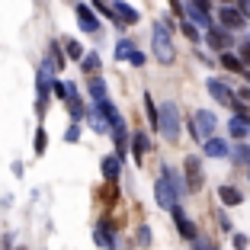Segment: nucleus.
<instances>
[{"label":"nucleus","mask_w":250,"mask_h":250,"mask_svg":"<svg viewBox=\"0 0 250 250\" xmlns=\"http://www.w3.org/2000/svg\"><path fill=\"white\" fill-rule=\"evenodd\" d=\"M157 128L167 135V141L180 138V109H177V103H164L161 106V112H157Z\"/></svg>","instance_id":"f257e3e1"},{"label":"nucleus","mask_w":250,"mask_h":250,"mask_svg":"<svg viewBox=\"0 0 250 250\" xmlns=\"http://www.w3.org/2000/svg\"><path fill=\"white\" fill-rule=\"evenodd\" d=\"M154 58L164 61V64L173 61V42H170L167 26H164V22H157V26H154Z\"/></svg>","instance_id":"f03ea898"},{"label":"nucleus","mask_w":250,"mask_h":250,"mask_svg":"<svg viewBox=\"0 0 250 250\" xmlns=\"http://www.w3.org/2000/svg\"><path fill=\"white\" fill-rule=\"evenodd\" d=\"M189 132H192V138H212V132H215V116L208 109H199L196 116H192Z\"/></svg>","instance_id":"7ed1b4c3"},{"label":"nucleus","mask_w":250,"mask_h":250,"mask_svg":"<svg viewBox=\"0 0 250 250\" xmlns=\"http://www.w3.org/2000/svg\"><path fill=\"white\" fill-rule=\"evenodd\" d=\"M154 196H157V206L161 208H177L180 202H177V189L167 183V180H157V186H154Z\"/></svg>","instance_id":"20e7f679"},{"label":"nucleus","mask_w":250,"mask_h":250,"mask_svg":"<svg viewBox=\"0 0 250 250\" xmlns=\"http://www.w3.org/2000/svg\"><path fill=\"white\" fill-rule=\"evenodd\" d=\"M206 87H208V93H212L221 106H231V103H234V93H231V90L225 87V83H221L218 77H208V81H206Z\"/></svg>","instance_id":"39448f33"},{"label":"nucleus","mask_w":250,"mask_h":250,"mask_svg":"<svg viewBox=\"0 0 250 250\" xmlns=\"http://www.w3.org/2000/svg\"><path fill=\"white\" fill-rule=\"evenodd\" d=\"M186 186L189 189H199L202 186V164H199V157H186Z\"/></svg>","instance_id":"423d86ee"},{"label":"nucleus","mask_w":250,"mask_h":250,"mask_svg":"<svg viewBox=\"0 0 250 250\" xmlns=\"http://www.w3.org/2000/svg\"><path fill=\"white\" fill-rule=\"evenodd\" d=\"M170 212H173V221H177V228H180V234H183L186 237V241H192V237H196V228H192V221L189 218H186V212H183V208H170Z\"/></svg>","instance_id":"0eeeda50"},{"label":"nucleus","mask_w":250,"mask_h":250,"mask_svg":"<svg viewBox=\"0 0 250 250\" xmlns=\"http://www.w3.org/2000/svg\"><path fill=\"white\" fill-rule=\"evenodd\" d=\"M218 20L225 22L228 29H237V26H244V13H241V10H234V7H225V10L218 13Z\"/></svg>","instance_id":"6e6552de"},{"label":"nucleus","mask_w":250,"mask_h":250,"mask_svg":"<svg viewBox=\"0 0 250 250\" xmlns=\"http://www.w3.org/2000/svg\"><path fill=\"white\" fill-rule=\"evenodd\" d=\"M206 154L208 157H228L231 147H228V141H221V138H206Z\"/></svg>","instance_id":"1a4fd4ad"},{"label":"nucleus","mask_w":250,"mask_h":250,"mask_svg":"<svg viewBox=\"0 0 250 250\" xmlns=\"http://www.w3.org/2000/svg\"><path fill=\"white\" fill-rule=\"evenodd\" d=\"M218 199L225 202V206H231V208H234V206H241V202H244V196L234 189V186H218Z\"/></svg>","instance_id":"9d476101"},{"label":"nucleus","mask_w":250,"mask_h":250,"mask_svg":"<svg viewBox=\"0 0 250 250\" xmlns=\"http://www.w3.org/2000/svg\"><path fill=\"white\" fill-rule=\"evenodd\" d=\"M112 16H116V20H122V22H138V13H135L132 7H128V3H116V7L109 10Z\"/></svg>","instance_id":"9b49d317"},{"label":"nucleus","mask_w":250,"mask_h":250,"mask_svg":"<svg viewBox=\"0 0 250 250\" xmlns=\"http://www.w3.org/2000/svg\"><path fill=\"white\" fill-rule=\"evenodd\" d=\"M186 13H189V20L196 22V26H202V29H212V20H208L206 10H199L196 3H189V7H186Z\"/></svg>","instance_id":"f8f14e48"},{"label":"nucleus","mask_w":250,"mask_h":250,"mask_svg":"<svg viewBox=\"0 0 250 250\" xmlns=\"http://www.w3.org/2000/svg\"><path fill=\"white\" fill-rule=\"evenodd\" d=\"M147 147H151V141H147V135H135V138H132V154H135V161H141V157H145V151H147Z\"/></svg>","instance_id":"ddd939ff"},{"label":"nucleus","mask_w":250,"mask_h":250,"mask_svg":"<svg viewBox=\"0 0 250 250\" xmlns=\"http://www.w3.org/2000/svg\"><path fill=\"white\" fill-rule=\"evenodd\" d=\"M228 132L234 135V138H244V135H247V119H244V116H234L228 122Z\"/></svg>","instance_id":"4468645a"},{"label":"nucleus","mask_w":250,"mask_h":250,"mask_svg":"<svg viewBox=\"0 0 250 250\" xmlns=\"http://www.w3.org/2000/svg\"><path fill=\"white\" fill-rule=\"evenodd\" d=\"M77 16H81V26H83L87 32H93V29H96V16L90 13L87 7H77Z\"/></svg>","instance_id":"2eb2a0df"},{"label":"nucleus","mask_w":250,"mask_h":250,"mask_svg":"<svg viewBox=\"0 0 250 250\" xmlns=\"http://www.w3.org/2000/svg\"><path fill=\"white\" fill-rule=\"evenodd\" d=\"M221 64L228 67V71H241V74H244V64H241V58H237V55H228V52H221Z\"/></svg>","instance_id":"dca6fc26"},{"label":"nucleus","mask_w":250,"mask_h":250,"mask_svg":"<svg viewBox=\"0 0 250 250\" xmlns=\"http://www.w3.org/2000/svg\"><path fill=\"white\" fill-rule=\"evenodd\" d=\"M103 173H106V180L119 177V157H106V161H103Z\"/></svg>","instance_id":"f3484780"},{"label":"nucleus","mask_w":250,"mask_h":250,"mask_svg":"<svg viewBox=\"0 0 250 250\" xmlns=\"http://www.w3.org/2000/svg\"><path fill=\"white\" fill-rule=\"evenodd\" d=\"M234 161H241V164H250V145H241L234 151Z\"/></svg>","instance_id":"a211bd4d"},{"label":"nucleus","mask_w":250,"mask_h":250,"mask_svg":"<svg viewBox=\"0 0 250 250\" xmlns=\"http://www.w3.org/2000/svg\"><path fill=\"white\" fill-rule=\"evenodd\" d=\"M132 48H135L132 42H119L116 45V58H128V52H132Z\"/></svg>","instance_id":"6ab92c4d"},{"label":"nucleus","mask_w":250,"mask_h":250,"mask_svg":"<svg viewBox=\"0 0 250 250\" xmlns=\"http://www.w3.org/2000/svg\"><path fill=\"white\" fill-rule=\"evenodd\" d=\"M128 61H132L135 67H141V64H145V55H141L138 48H132V52H128Z\"/></svg>","instance_id":"aec40b11"},{"label":"nucleus","mask_w":250,"mask_h":250,"mask_svg":"<svg viewBox=\"0 0 250 250\" xmlns=\"http://www.w3.org/2000/svg\"><path fill=\"white\" fill-rule=\"evenodd\" d=\"M183 32H186V39H192V42L199 39V29H196V26H189V22H183Z\"/></svg>","instance_id":"412c9836"},{"label":"nucleus","mask_w":250,"mask_h":250,"mask_svg":"<svg viewBox=\"0 0 250 250\" xmlns=\"http://www.w3.org/2000/svg\"><path fill=\"white\" fill-rule=\"evenodd\" d=\"M138 241H141V244H151V231H147L145 225H141V228H138Z\"/></svg>","instance_id":"4be33fe9"},{"label":"nucleus","mask_w":250,"mask_h":250,"mask_svg":"<svg viewBox=\"0 0 250 250\" xmlns=\"http://www.w3.org/2000/svg\"><path fill=\"white\" fill-rule=\"evenodd\" d=\"M67 55H71V58H81V45H77V42H67Z\"/></svg>","instance_id":"5701e85b"},{"label":"nucleus","mask_w":250,"mask_h":250,"mask_svg":"<svg viewBox=\"0 0 250 250\" xmlns=\"http://www.w3.org/2000/svg\"><path fill=\"white\" fill-rule=\"evenodd\" d=\"M234 247H237V250L247 247V234H234Z\"/></svg>","instance_id":"b1692460"},{"label":"nucleus","mask_w":250,"mask_h":250,"mask_svg":"<svg viewBox=\"0 0 250 250\" xmlns=\"http://www.w3.org/2000/svg\"><path fill=\"white\" fill-rule=\"evenodd\" d=\"M241 64L250 67V48H241Z\"/></svg>","instance_id":"393cba45"},{"label":"nucleus","mask_w":250,"mask_h":250,"mask_svg":"<svg viewBox=\"0 0 250 250\" xmlns=\"http://www.w3.org/2000/svg\"><path fill=\"white\" fill-rule=\"evenodd\" d=\"M241 100H247V103H250V90H241Z\"/></svg>","instance_id":"a878e982"},{"label":"nucleus","mask_w":250,"mask_h":250,"mask_svg":"<svg viewBox=\"0 0 250 250\" xmlns=\"http://www.w3.org/2000/svg\"><path fill=\"white\" fill-rule=\"evenodd\" d=\"M244 77H247V81H250V74H244Z\"/></svg>","instance_id":"bb28decb"}]
</instances>
